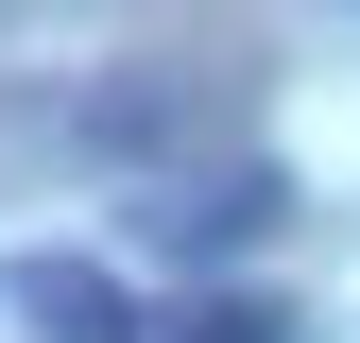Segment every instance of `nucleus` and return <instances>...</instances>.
I'll return each instance as SVG.
<instances>
[{"instance_id":"7ed1b4c3","label":"nucleus","mask_w":360,"mask_h":343,"mask_svg":"<svg viewBox=\"0 0 360 343\" xmlns=\"http://www.w3.org/2000/svg\"><path fill=\"white\" fill-rule=\"evenodd\" d=\"M172 343H309L275 292H189V309H172Z\"/></svg>"},{"instance_id":"f257e3e1","label":"nucleus","mask_w":360,"mask_h":343,"mask_svg":"<svg viewBox=\"0 0 360 343\" xmlns=\"http://www.w3.org/2000/svg\"><path fill=\"white\" fill-rule=\"evenodd\" d=\"M0 309L34 343H172V309H138V275H103V257H0Z\"/></svg>"},{"instance_id":"f03ea898","label":"nucleus","mask_w":360,"mask_h":343,"mask_svg":"<svg viewBox=\"0 0 360 343\" xmlns=\"http://www.w3.org/2000/svg\"><path fill=\"white\" fill-rule=\"evenodd\" d=\"M138 224H155V257H240V240L292 224V172H189V189H155Z\"/></svg>"}]
</instances>
